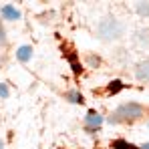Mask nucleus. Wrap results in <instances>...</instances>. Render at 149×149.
<instances>
[{
  "label": "nucleus",
  "mask_w": 149,
  "mask_h": 149,
  "mask_svg": "<svg viewBox=\"0 0 149 149\" xmlns=\"http://www.w3.org/2000/svg\"><path fill=\"white\" fill-rule=\"evenodd\" d=\"M89 63H91V65H99V56H97V58H95V56H89Z\"/></svg>",
  "instance_id": "nucleus-12"
},
{
  "label": "nucleus",
  "mask_w": 149,
  "mask_h": 149,
  "mask_svg": "<svg viewBox=\"0 0 149 149\" xmlns=\"http://www.w3.org/2000/svg\"><path fill=\"white\" fill-rule=\"evenodd\" d=\"M121 89H123V83H121V81H113V83L109 85V93H113V95L119 93Z\"/></svg>",
  "instance_id": "nucleus-8"
},
{
  "label": "nucleus",
  "mask_w": 149,
  "mask_h": 149,
  "mask_svg": "<svg viewBox=\"0 0 149 149\" xmlns=\"http://www.w3.org/2000/svg\"><path fill=\"white\" fill-rule=\"evenodd\" d=\"M0 14L4 16V18H8V20H18L20 18V12L14 8V6H10V4H6V6H2V10H0Z\"/></svg>",
  "instance_id": "nucleus-5"
},
{
  "label": "nucleus",
  "mask_w": 149,
  "mask_h": 149,
  "mask_svg": "<svg viewBox=\"0 0 149 149\" xmlns=\"http://www.w3.org/2000/svg\"><path fill=\"white\" fill-rule=\"evenodd\" d=\"M139 40L141 42H149V30H141L139 32Z\"/></svg>",
  "instance_id": "nucleus-11"
},
{
  "label": "nucleus",
  "mask_w": 149,
  "mask_h": 149,
  "mask_svg": "<svg viewBox=\"0 0 149 149\" xmlns=\"http://www.w3.org/2000/svg\"><path fill=\"white\" fill-rule=\"evenodd\" d=\"M103 115H99V113H95V111H91L89 115H87V119H85V123H87V127L89 129H97V127H101L103 125Z\"/></svg>",
  "instance_id": "nucleus-3"
},
{
  "label": "nucleus",
  "mask_w": 149,
  "mask_h": 149,
  "mask_svg": "<svg viewBox=\"0 0 149 149\" xmlns=\"http://www.w3.org/2000/svg\"><path fill=\"white\" fill-rule=\"evenodd\" d=\"M69 99L73 101V103H81V101H83V97H81V93H77V91H71V93H69Z\"/></svg>",
  "instance_id": "nucleus-9"
},
{
  "label": "nucleus",
  "mask_w": 149,
  "mask_h": 149,
  "mask_svg": "<svg viewBox=\"0 0 149 149\" xmlns=\"http://www.w3.org/2000/svg\"><path fill=\"white\" fill-rule=\"evenodd\" d=\"M8 95H10V91H8L6 83H0V97H2V99H6Z\"/></svg>",
  "instance_id": "nucleus-10"
},
{
  "label": "nucleus",
  "mask_w": 149,
  "mask_h": 149,
  "mask_svg": "<svg viewBox=\"0 0 149 149\" xmlns=\"http://www.w3.org/2000/svg\"><path fill=\"white\" fill-rule=\"evenodd\" d=\"M137 12L141 16H149V2H139L137 4Z\"/></svg>",
  "instance_id": "nucleus-7"
},
{
  "label": "nucleus",
  "mask_w": 149,
  "mask_h": 149,
  "mask_svg": "<svg viewBox=\"0 0 149 149\" xmlns=\"http://www.w3.org/2000/svg\"><path fill=\"white\" fill-rule=\"evenodd\" d=\"M141 113H143V109L137 103H125L117 109V117H123V119H137V117H141Z\"/></svg>",
  "instance_id": "nucleus-2"
},
{
  "label": "nucleus",
  "mask_w": 149,
  "mask_h": 149,
  "mask_svg": "<svg viewBox=\"0 0 149 149\" xmlns=\"http://www.w3.org/2000/svg\"><path fill=\"white\" fill-rule=\"evenodd\" d=\"M135 77H137L139 81H149V58H145L143 63L137 65V69H135Z\"/></svg>",
  "instance_id": "nucleus-4"
},
{
  "label": "nucleus",
  "mask_w": 149,
  "mask_h": 149,
  "mask_svg": "<svg viewBox=\"0 0 149 149\" xmlns=\"http://www.w3.org/2000/svg\"><path fill=\"white\" fill-rule=\"evenodd\" d=\"M0 149H4V143H2V141H0Z\"/></svg>",
  "instance_id": "nucleus-14"
},
{
  "label": "nucleus",
  "mask_w": 149,
  "mask_h": 149,
  "mask_svg": "<svg viewBox=\"0 0 149 149\" xmlns=\"http://www.w3.org/2000/svg\"><path fill=\"white\" fill-rule=\"evenodd\" d=\"M30 56H32V47H28V45H24V47H20V49L16 50V58L22 61V63L30 61Z\"/></svg>",
  "instance_id": "nucleus-6"
},
{
  "label": "nucleus",
  "mask_w": 149,
  "mask_h": 149,
  "mask_svg": "<svg viewBox=\"0 0 149 149\" xmlns=\"http://www.w3.org/2000/svg\"><path fill=\"white\" fill-rule=\"evenodd\" d=\"M97 34L103 40H117L123 36V26H121V22H117L113 18H105L97 24Z\"/></svg>",
  "instance_id": "nucleus-1"
},
{
  "label": "nucleus",
  "mask_w": 149,
  "mask_h": 149,
  "mask_svg": "<svg viewBox=\"0 0 149 149\" xmlns=\"http://www.w3.org/2000/svg\"><path fill=\"white\" fill-rule=\"evenodd\" d=\"M0 63H2V58H0Z\"/></svg>",
  "instance_id": "nucleus-15"
},
{
  "label": "nucleus",
  "mask_w": 149,
  "mask_h": 149,
  "mask_svg": "<svg viewBox=\"0 0 149 149\" xmlns=\"http://www.w3.org/2000/svg\"><path fill=\"white\" fill-rule=\"evenodd\" d=\"M141 149H149V143H143V147Z\"/></svg>",
  "instance_id": "nucleus-13"
}]
</instances>
